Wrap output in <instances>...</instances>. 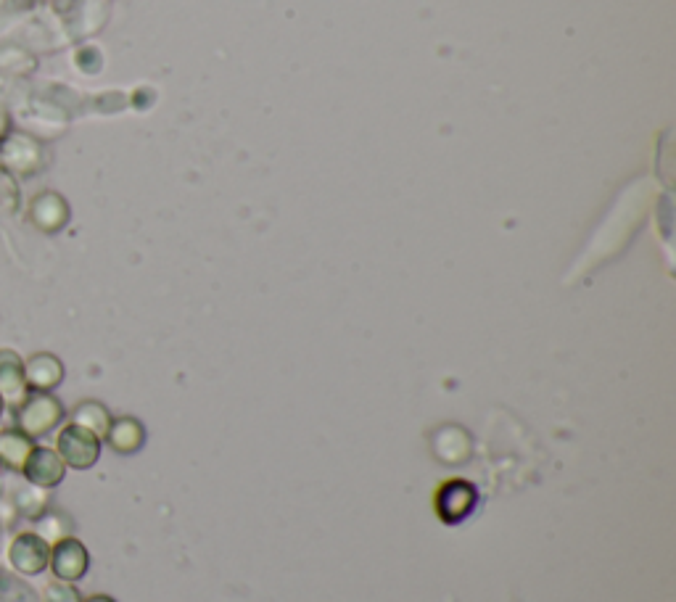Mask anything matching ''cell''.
<instances>
[{"label": "cell", "instance_id": "277c9868", "mask_svg": "<svg viewBox=\"0 0 676 602\" xmlns=\"http://www.w3.org/2000/svg\"><path fill=\"white\" fill-rule=\"evenodd\" d=\"M67 217V201L61 199L59 193H40L30 206V220L35 222L37 228L45 230V233L59 230L67 222Z\"/></svg>", "mask_w": 676, "mask_h": 602}, {"label": "cell", "instance_id": "7a4b0ae2", "mask_svg": "<svg viewBox=\"0 0 676 602\" xmlns=\"http://www.w3.org/2000/svg\"><path fill=\"white\" fill-rule=\"evenodd\" d=\"M478 502V494L471 484L465 481H449L447 486H441L439 497H436V510H439L441 521L460 523L463 518L473 513V507Z\"/></svg>", "mask_w": 676, "mask_h": 602}, {"label": "cell", "instance_id": "9c48e42d", "mask_svg": "<svg viewBox=\"0 0 676 602\" xmlns=\"http://www.w3.org/2000/svg\"><path fill=\"white\" fill-rule=\"evenodd\" d=\"M3 159H6V164L11 169L30 172V169H35L37 159H40V148L27 135H11V140L3 146Z\"/></svg>", "mask_w": 676, "mask_h": 602}, {"label": "cell", "instance_id": "52a82bcc", "mask_svg": "<svg viewBox=\"0 0 676 602\" xmlns=\"http://www.w3.org/2000/svg\"><path fill=\"white\" fill-rule=\"evenodd\" d=\"M27 381H24V365L14 352H0V397L8 402H22Z\"/></svg>", "mask_w": 676, "mask_h": 602}, {"label": "cell", "instance_id": "3957f363", "mask_svg": "<svg viewBox=\"0 0 676 602\" xmlns=\"http://www.w3.org/2000/svg\"><path fill=\"white\" fill-rule=\"evenodd\" d=\"M19 420H22V428L27 434L40 436L45 431H51L61 420V404L48 394H37L24 404Z\"/></svg>", "mask_w": 676, "mask_h": 602}, {"label": "cell", "instance_id": "7c38bea8", "mask_svg": "<svg viewBox=\"0 0 676 602\" xmlns=\"http://www.w3.org/2000/svg\"><path fill=\"white\" fill-rule=\"evenodd\" d=\"M90 602H114V600H109V597H93Z\"/></svg>", "mask_w": 676, "mask_h": 602}, {"label": "cell", "instance_id": "8992f818", "mask_svg": "<svg viewBox=\"0 0 676 602\" xmlns=\"http://www.w3.org/2000/svg\"><path fill=\"white\" fill-rule=\"evenodd\" d=\"M61 375H64V368H61V362L56 360L53 354H35V357L27 362V368H24V381H27V386L40 391L53 389V386L61 381Z\"/></svg>", "mask_w": 676, "mask_h": 602}, {"label": "cell", "instance_id": "6da1fadb", "mask_svg": "<svg viewBox=\"0 0 676 602\" xmlns=\"http://www.w3.org/2000/svg\"><path fill=\"white\" fill-rule=\"evenodd\" d=\"M59 452L74 468H90L98 460V455H101V441H98V436L93 431L72 423V426L61 431Z\"/></svg>", "mask_w": 676, "mask_h": 602}, {"label": "cell", "instance_id": "ba28073f", "mask_svg": "<svg viewBox=\"0 0 676 602\" xmlns=\"http://www.w3.org/2000/svg\"><path fill=\"white\" fill-rule=\"evenodd\" d=\"M106 436H109L111 449H117L119 455H133L146 441V428L140 426L135 418H119L111 423Z\"/></svg>", "mask_w": 676, "mask_h": 602}, {"label": "cell", "instance_id": "5b68a950", "mask_svg": "<svg viewBox=\"0 0 676 602\" xmlns=\"http://www.w3.org/2000/svg\"><path fill=\"white\" fill-rule=\"evenodd\" d=\"M53 571L59 573L61 579H80L82 573L88 571V552L80 542L64 539L53 552Z\"/></svg>", "mask_w": 676, "mask_h": 602}, {"label": "cell", "instance_id": "30bf717a", "mask_svg": "<svg viewBox=\"0 0 676 602\" xmlns=\"http://www.w3.org/2000/svg\"><path fill=\"white\" fill-rule=\"evenodd\" d=\"M27 470H30L32 481L43 486H53L59 484L61 476H64V463L51 449H37L30 455V468Z\"/></svg>", "mask_w": 676, "mask_h": 602}, {"label": "cell", "instance_id": "8fae6325", "mask_svg": "<svg viewBox=\"0 0 676 602\" xmlns=\"http://www.w3.org/2000/svg\"><path fill=\"white\" fill-rule=\"evenodd\" d=\"M74 423L82 428H88V431H93L96 436H106V431H109L111 426V418L103 404L85 402L77 407V412H74Z\"/></svg>", "mask_w": 676, "mask_h": 602}]
</instances>
